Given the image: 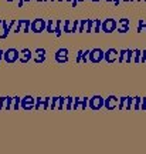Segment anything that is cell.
<instances>
[{
  "label": "cell",
  "instance_id": "5",
  "mask_svg": "<svg viewBox=\"0 0 146 154\" xmlns=\"http://www.w3.org/2000/svg\"><path fill=\"white\" fill-rule=\"evenodd\" d=\"M116 101H118V100H116V97H114V96H112V97H111V99H108V101H107V107H108L109 110L115 109V106H116Z\"/></svg>",
  "mask_w": 146,
  "mask_h": 154
},
{
  "label": "cell",
  "instance_id": "1",
  "mask_svg": "<svg viewBox=\"0 0 146 154\" xmlns=\"http://www.w3.org/2000/svg\"><path fill=\"white\" fill-rule=\"evenodd\" d=\"M102 29H104V32H107V33H112L115 29H116V22H115L114 19H108L102 24Z\"/></svg>",
  "mask_w": 146,
  "mask_h": 154
},
{
  "label": "cell",
  "instance_id": "8",
  "mask_svg": "<svg viewBox=\"0 0 146 154\" xmlns=\"http://www.w3.org/2000/svg\"><path fill=\"white\" fill-rule=\"evenodd\" d=\"M94 2H97V0H94Z\"/></svg>",
  "mask_w": 146,
  "mask_h": 154
},
{
  "label": "cell",
  "instance_id": "2",
  "mask_svg": "<svg viewBox=\"0 0 146 154\" xmlns=\"http://www.w3.org/2000/svg\"><path fill=\"white\" fill-rule=\"evenodd\" d=\"M102 104H104V100L101 99V97H94V99H92V103H91V107L94 110H98L99 107H102Z\"/></svg>",
  "mask_w": 146,
  "mask_h": 154
},
{
  "label": "cell",
  "instance_id": "4",
  "mask_svg": "<svg viewBox=\"0 0 146 154\" xmlns=\"http://www.w3.org/2000/svg\"><path fill=\"white\" fill-rule=\"evenodd\" d=\"M92 61H94V63H97V61H99V60H102V57H104V53L102 51H101V50H95V51H94V53H92Z\"/></svg>",
  "mask_w": 146,
  "mask_h": 154
},
{
  "label": "cell",
  "instance_id": "6",
  "mask_svg": "<svg viewBox=\"0 0 146 154\" xmlns=\"http://www.w3.org/2000/svg\"><path fill=\"white\" fill-rule=\"evenodd\" d=\"M121 23H122V24H121V27H119V32L125 33V32L128 30V20H126V19H124V20H122Z\"/></svg>",
  "mask_w": 146,
  "mask_h": 154
},
{
  "label": "cell",
  "instance_id": "7",
  "mask_svg": "<svg viewBox=\"0 0 146 154\" xmlns=\"http://www.w3.org/2000/svg\"><path fill=\"white\" fill-rule=\"evenodd\" d=\"M142 109L146 110V100H143V103H142Z\"/></svg>",
  "mask_w": 146,
  "mask_h": 154
},
{
  "label": "cell",
  "instance_id": "3",
  "mask_svg": "<svg viewBox=\"0 0 146 154\" xmlns=\"http://www.w3.org/2000/svg\"><path fill=\"white\" fill-rule=\"evenodd\" d=\"M116 59H118V51H116L115 49L109 50L108 53H107V60H108V61H111V63H112V61H115Z\"/></svg>",
  "mask_w": 146,
  "mask_h": 154
}]
</instances>
